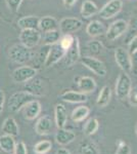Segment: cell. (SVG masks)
Instances as JSON below:
<instances>
[{"label":"cell","instance_id":"25","mask_svg":"<svg viewBox=\"0 0 137 154\" xmlns=\"http://www.w3.org/2000/svg\"><path fill=\"white\" fill-rule=\"evenodd\" d=\"M97 12H98V7H97V5L93 1H91V0H85L82 3L81 14L83 18L89 19L91 17L95 16Z\"/></svg>","mask_w":137,"mask_h":154},{"label":"cell","instance_id":"12","mask_svg":"<svg viewBox=\"0 0 137 154\" xmlns=\"http://www.w3.org/2000/svg\"><path fill=\"white\" fill-rule=\"evenodd\" d=\"M64 58H66V61H64V64H66L67 67H72L74 66L77 62L80 60L81 58V51H80V42H79V39L77 37L74 38V42L71 45L68 51H66V54H64Z\"/></svg>","mask_w":137,"mask_h":154},{"label":"cell","instance_id":"11","mask_svg":"<svg viewBox=\"0 0 137 154\" xmlns=\"http://www.w3.org/2000/svg\"><path fill=\"white\" fill-rule=\"evenodd\" d=\"M82 26H83V23L81 20L73 18V17H67L59 22L58 29L61 34H72L79 31Z\"/></svg>","mask_w":137,"mask_h":154},{"label":"cell","instance_id":"31","mask_svg":"<svg viewBox=\"0 0 137 154\" xmlns=\"http://www.w3.org/2000/svg\"><path fill=\"white\" fill-rule=\"evenodd\" d=\"M52 143L48 140L40 141L34 146V152L36 154H46L51 150Z\"/></svg>","mask_w":137,"mask_h":154},{"label":"cell","instance_id":"44","mask_svg":"<svg viewBox=\"0 0 137 154\" xmlns=\"http://www.w3.org/2000/svg\"><path fill=\"white\" fill-rule=\"evenodd\" d=\"M135 133H136V135H137V122H136V125H135Z\"/></svg>","mask_w":137,"mask_h":154},{"label":"cell","instance_id":"20","mask_svg":"<svg viewBox=\"0 0 137 154\" xmlns=\"http://www.w3.org/2000/svg\"><path fill=\"white\" fill-rule=\"evenodd\" d=\"M39 19L36 16H27L23 17L17 21V25L22 30L25 29H39Z\"/></svg>","mask_w":137,"mask_h":154},{"label":"cell","instance_id":"42","mask_svg":"<svg viewBox=\"0 0 137 154\" xmlns=\"http://www.w3.org/2000/svg\"><path fill=\"white\" fill-rule=\"evenodd\" d=\"M4 102H5V95H4V91L0 89V113L3 110Z\"/></svg>","mask_w":137,"mask_h":154},{"label":"cell","instance_id":"3","mask_svg":"<svg viewBox=\"0 0 137 154\" xmlns=\"http://www.w3.org/2000/svg\"><path fill=\"white\" fill-rule=\"evenodd\" d=\"M35 97H33L31 94L27 93L26 91H17L9 98L8 101V110L10 112H19L22 110V108L26 105L28 102L34 100Z\"/></svg>","mask_w":137,"mask_h":154},{"label":"cell","instance_id":"35","mask_svg":"<svg viewBox=\"0 0 137 154\" xmlns=\"http://www.w3.org/2000/svg\"><path fill=\"white\" fill-rule=\"evenodd\" d=\"M115 154H131V147L125 141L120 139L117 143V150Z\"/></svg>","mask_w":137,"mask_h":154},{"label":"cell","instance_id":"8","mask_svg":"<svg viewBox=\"0 0 137 154\" xmlns=\"http://www.w3.org/2000/svg\"><path fill=\"white\" fill-rule=\"evenodd\" d=\"M37 69L32 66H22L16 68V70L12 72L11 79L16 83H23L27 82L30 79L36 76Z\"/></svg>","mask_w":137,"mask_h":154},{"label":"cell","instance_id":"7","mask_svg":"<svg viewBox=\"0 0 137 154\" xmlns=\"http://www.w3.org/2000/svg\"><path fill=\"white\" fill-rule=\"evenodd\" d=\"M123 8V1L122 0H109L98 11L97 14L100 18L104 20L112 19L116 17Z\"/></svg>","mask_w":137,"mask_h":154},{"label":"cell","instance_id":"22","mask_svg":"<svg viewBox=\"0 0 137 154\" xmlns=\"http://www.w3.org/2000/svg\"><path fill=\"white\" fill-rule=\"evenodd\" d=\"M39 29L44 33L48 31H53V30H58V23L53 17H43L39 20Z\"/></svg>","mask_w":137,"mask_h":154},{"label":"cell","instance_id":"32","mask_svg":"<svg viewBox=\"0 0 137 154\" xmlns=\"http://www.w3.org/2000/svg\"><path fill=\"white\" fill-rule=\"evenodd\" d=\"M86 48L88 49V53L93 56V54H100L103 49V45L99 40H90L87 42Z\"/></svg>","mask_w":137,"mask_h":154},{"label":"cell","instance_id":"14","mask_svg":"<svg viewBox=\"0 0 137 154\" xmlns=\"http://www.w3.org/2000/svg\"><path fill=\"white\" fill-rule=\"evenodd\" d=\"M23 116L27 120H34L39 116L41 112V104L37 100H32L22 108Z\"/></svg>","mask_w":137,"mask_h":154},{"label":"cell","instance_id":"24","mask_svg":"<svg viewBox=\"0 0 137 154\" xmlns=\"http://www.w3.org/2000/svg\"><path fill=\"white\" fill-rule=\"evenodd\" d=\"M112 99V89L109 85H104L101 91H99L96 100V105L99 108H104L109 104Z\"/></svg>","mask_w":137,"mask_h":154},{"label":"cell","instance_id":"38","mask_svg":"<svg viewBox=\"0 0 137 154\" xmlns=\"http://www.w3.org/2000/svg\"><path fill=\"white\" fill-rule=\"evenodd\" d=\"M14 154H28V150H27V146L24 142H19L16 144L14 147Z\"/></svg>","mask_w":137,"mask_h":154},{"label":"cell","instance_id":"9","mask_svg":"<svg viewBox=\"0 0 137 154\" xmlns=\"http://www.w3.org/2000/svg\"><path fill=\"white\" fill-rule=\"evenodd\" d=\"M115 60L119 68L125 73L131 72V54H129L128 49L122 48H117L115 51Z\"/></svg>","mask_w":137,"mask_h":154},{"label":"cell","instance_id":"10","mask_svg":"<svg viewBox=\"0 0 137 154\" xmlns=\"http://www.w3.org/2000/svg\"><path fill=\"white\" fill-rule=\"evenodd\" d=\"M64 54H66V51L61 48L58 42L50 45L48 54H47V57H46V60H45V62H44L45 68H50V67H52L53 65H55L56 63H58L61 59L64 58Z\"/></svg>","mask_w":137,"mask_h":154},{"label":"cell","instance_id":"45","mask_svg":"<svg viewBox=\"0 0 137 154\" xmlns=\"http://www.w3.org/2000/svg\"><path fill=\"white\" fill-rule=\"evenodd\" d=\"M9 154H14V153H9Z\"/></svg>","mask_w":137,"mask_h":154},{"label":"cell","instance_id":"21","mask_svg":"<svg viewBox=\"0 0 137 154\" xmlns=\"http://www.w3.org/2000/svg\"><path fill=\"white\" fill-rule=\"evenodd\" d=\"M86 33L91 37H97L106 33V27L101 22L94 20L87 25L86 27Z\"/></svg>","mask_w":137,"mask_h":154},{"label":"cell","instance_id":"23","mask_svg":"<svg viewBox=\"0 0 137 154\" xmlns=\"http://www.w3.org/2000/svg\"><path fill=\"white\" fill-rule=\"evenodd\" d=\"M2 131L5 135H9L12 137H16L19 134V128L16 121L12 117H7L2 123Z\"/></svg>","mask_w":137,"mask_h":154},{"label":"cell","instance_id":"19","mask_svg":"<svg viewBox=\"0 0 137 154\" xmlns=\"http://www.w3.org/2000/svg\"><path fill=\"white\" fill-rule=\"evenodd\" d=\"M76 139V135L72 131L64 130V128H58L55 134V141L58 145L66 146L71 144Z\"/></svg>","mask_w":137,"mask_h":154},{"label":"cell","instance_id":"5","mask_svg":"<svg viewBox=\"0 0 137 154\" xmlns=\"http://www.w3.org/2000/svg\"><path fill=\"white\" fill-rule=\"evenodd\" d=\"M129 28V23L125 20H117L109 26L106 31V36L109 41H114L125 34Z\"/></svg>","mask_w":137,"mask_h":154},{"label":"cell","instance_id":"17","mask_svg":"<svg viewBox=\"0 0 137 154\" xmlns=\"http://www.w3.org/2000/svg\"><path fill=\"white\" fill-rule=\"evenodd\" d=\"M54 118L57 128H64L68 122V110L63 104H57L54 108Z\"/></svg>","mask_w":137,"mask_h":154},{"label":"cell","instance_id":"18","mask_svg":"<svg viewBox=\"0 0 137 154\" xmlns=\"http://www.w3.org/2000/svg\"><path fill=\"white\" fill-rule=\"evenodd\" d=\"M77 84H78V88L81 93L84 94H90L93 93L96 89V81L94 80L92 77L89 76H83L80 77L77 81Z\"/></svg>","mask_w":137,"mask_h":154},{"label":"cell","instance_id":"39","mask_svg":"<svg viewBox=\"0 0 137 154\" xmlns=\"http://www.w3.org/2000/svg\"><path fill=\"white\" fill-rule=\"evenodd\" d=\"M128 51H129V54H134L135 51H137V35L135 37H133V38L131 39V41L129 42Z\"/></svg>","mask_w":137,"mask_h":154},{"label":"cell","instance_id":"37","mask_svg":"<svg viewBox=\"0 0 137 154\" xmlns=\"http://www.w3.org/2000/svg\"><path fill=\"white\" fill-rule=\"evenodd\" d=\"M7 6L10 8V11L13 12H16L19 9V6H21V3L23 0H5Z\"/></svg>","mask_w":137,"mask_h":154},{"label":"cell","instance_id":"1","mask_svg":"<svg viewBox=\"0 0 137 154\" xmlns=\"http://www.w3.org/2000/svg\"><path fill=\"white\" fill-rule=\"evenodd\" d=\"M35 54L32 48H28L22 43H17L12 45L9 48L8 57L12 62L16 64H25L31 61L34 58Z\"/></svg>","mask_w":137,"mask_h":154},{"label":"cell","instance_id":"28","mask_svg":"<svg viewBox=\"0 0 137 154\" xmlns=\"http://www.w3.org/2000/svg\"><path fill=\"white\" fill-rule=\"evenodd\" d=\"M80 154H99L97 145L92 141H83L79 146Z\"/></svg>","mask_w":137,"mask_h":154},{"label":"cell","instance_id":"15","mask_svg":"<svg viewBox=\"0 0 137 154\" xmlns=\"http://www.w3.org/2000/svg\"><path fill=\"white\" fill-rule=\"evenodd\" d=\"M53 122L48 115H44L37 120L35 125V131L40 136H46L51 133Z\"/></svg>","mask_w":137,"mask_h":154},{"label":"cell","instance_id":"16","mask_svg":"<svg viewBox=\"0 0 137 154\" xmlns=\"http://www.w3.org/2000/svg\"><path fill=\"white\" fill-rule=\"evenodd\" d=\"M59 98L64 102L72 104H78V103H85L88 100L87 95L81 91H66L59 96Z\"/></svg>","mask_w":137,"mask_h":154},{"label":"cell","instance_id":"26","mask_svg":"<svg viewBox=\"0 0 137 154\" xmlns=\"http://www.w3.org/2000/svg\"><path fill=\"white\" fill-rule=\"evenodd\" d=\"M89 113H90L89 107L81 105L74 109L73 112L71 114V118L74 122H81V121H83L84 119L88 117Z\"/></svg>","mask_w":137,"mask_h":154},{"label":"cell","instance_id":"41","mask_svg":"<svg viewBox=\"0 0 137 154\" xmlns=\"http://www.w3.org/2000/svg\"><path fill=\"white\" fill-rule=\"evenodd\" d=\"M64 1V7L66 8H68V9H70V8H72L75 4L77 3V1L78 0H63Z\"/></svg>","mask_w":137,"mask_h":154},{"label":"cell","instance_id":"43","mask_svg":"<svg viewBox=\"0 0 137 154\" xmlns=\"http://www.w3.org/2000/svg\"><path fill=\"white\" fill-rule=\"evenodd\" d=\"M55 154H71V152H70V150L67 148H58L56 150Z\"/></svg>","mask_w":137,"mask_h":154},{"label":"cell","instance_id":"13","mask_svg":"<svg viewBox=\"0 0 137 154\" xmlns=\"http://www.w3.org/2000/svg\"><path fill=\"white\" fill-rule=\"evenodd\" d=\"M25 89L27 93L31 94L33 97H42L45 95V86L40 78L33 77L25 84Z\"/></svg>","mask_w":137,"mask_h":154},{"label":"cell","instance_id":"29","mask_svg":"<svg viewBox=\"0 0 137 154\" xmlns=\"http://www.w3.org/2000/svg\"><path fill=\"white\" fill-rule=\"evenodd\" d=\"M61 37V33L59 30H53V31H48L44 33V43L46 45H52L59 41Z\"/></svg>","mask_w":137,"mask_h":154},{"label":"cell","instance_id":"36","mask_svg":"<svg viewBox=\"0 0 137 154\" xmlns=\"http://www.w3.org/2000/svg\"><path fill=\"white\" fill-rule=\"evenodd\" d=\"M128 100L132 107H136L137 108V85L133 86L131 88L130 93L128 95Z\"/></svg>","mask_w":137,"mask_h":154},{"label":"cell","instance_id":"27","mask_svg":"<svg viewBox=\"0 0 137 154\" xmlns=\"http://www.w3.org/2000/svg\"><path fill=\"white\" fill-rule=\"evenodd\" d=\"M16 140L14 137L5 135L0 137V148L6 153H13L14 147H16Z\"/></svg>","mask_w":137,"mask_h":154},{"label":"cell","instance_id":"34","mask_svg":"<svg viewBox=\"0 0 137 154\" xmlns=\"http://www.w3.org/2000/svg\"><path fill=\"white\" fill-rule=\"evenodd\" d=\"M49 48H50V45H46V44H44V45L40 48L39 53L37 54V56H36V54L34 56V58H36L35 60H36V61H38V65L39 66L42 65V64H44V62H45L47 54H48V51H49Z\"/></svg>","mask_w":137,"mask_h":154},{"label":"cell","instance_id":"4","mask_svg":"<svg viewBox=\"0 0 137 154\" xmlns=\"http://www.w3.org/2000/svg\"><path fill=\"white\" fill-rule=\"evenodd\" d=\"M80 60L82 65H84L87 69L93 72L95 75L100 77H104L106 75V67L100 60H98L93 56L83 57V58H80Z\"/></svg>","mask_w":137,"mask_h":154},{"label":"cell","instance_id":"2","mask_svg":"<svg viewBox=\"0 0 137 154\" xmlns=\"http://www.w3.org/2000/svg\"><path fill=\"white\" fill-rule=\"evenodd\" d=\"M132 88V81L130 76L128 73L122 72L119 74L118 78L116 81V85H115V91H116V96L120 100H125L128 98V95L130 93Z\"/></svg>","mask_w":137,"mask_h":154},{"label":"cell","instance_id":"30","mask_svg":"<svg viewBox=\"0 0 137 154\" xmlns=\"http://www.w3.org/2000/svg\"><path fill=\"white\" fill-rule=\"evenodd\" d=\"M98 128H99L98 120H97L96 118L92 117L85 123L84 128H83V133H84V135H85V136L90 137V136L94 135V134L96 133L97 130H98Z\"/></svg>","mask_w":137,"mask_h":154},{"label":"cell","instance_id":"40","mask_svg":"<svg viewBox=\"0 0 137 154\" xmlns=\"http://www.w3.org/2000/svg\"><path fill=\"white\" fill-rule=\"evenodd\" d=\"M131 71L137 75V51L131 54Z\"/></svg>","mask_w":137,"mask_h":154},{"label":"cell","instance_id":"33","mask_svg":"<svg viewBox=\"0 0 137 154\" xmlns=\"http://www.w3.org/2000/svg\"><path fill=\"white\" fill-rule=\"evenodd\" d=\"M74 38L75 37L72 35V34H63V36H61V39H59L58 43L61 44V48L67 51L70 48H71L72 44H73Z\"/></svg>","mask_w":137,"mask_h":154},{"label":"cell","instance_id":"6","mask_svg":"<svg viewBox=\"0 0 137 154\" xmlns=\"http://www.w3.org/2000/svg\"><path fill=\"white\" fill-rule=\"evenodd\" d=\"M41 40V33L35 29H25L22 30L19 34L21 43L28 48H34Z\"/></svg>","mask_w":137,"mask_h":154}]
</instances>
